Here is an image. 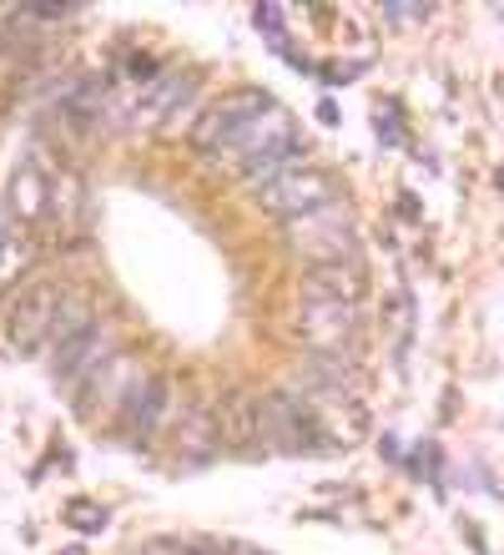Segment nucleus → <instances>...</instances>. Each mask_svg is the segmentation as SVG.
<instances>
[{"mask_svg":"<svg viewBox=\"0 0 504 555\" xmlns=\"http://www.w3.org/2000/svg\"><path fill=\"white\" fill-rule=\"evenodd\" d=\"M283 142H298V127H293V117L273 102L258 121H247L243 132L232 137V142L222 146L212 162H217V167H237V172H247V167H258V162L268 157V152H277Z\"/></svg>","mask_w":504,"mask_h":555,"instance_id":"obj_6","label":"nucleus"},{"mask_svg":"<svg viewBox=\"0 0 504 555\" xmlns=\"http://www.w3.org/2000/svg\"><path fill=\"white\" fill-rule=\"evenodd\" d=\"M66 298L61 283H26V288L11 298L5 308V338H11L15 353H36L41 344H51V328H56V308Z\"/></svg>","mask_w":504,"mask_h":555,"instance_id":"obj_5","label":"nucleus"},{"mask_svg":"<svg viewBox=\"0 0 504 555\" xmlns=\"http://www.w3.org/2000/svg\"><path fill=\"white\" fill-rule=\"evenodd\" d=\"M258 197L262 212H273V218H302V212H318V207H328L344 197V188H338V177L328 172V167H318V162H298L293 172H283L277 182H268L262 192H253Z\"/></svg>","mask_w":504,"mask_h":555,"instance_id":"obj_2","label":"nucleus"},{"mask_svg":"<svg viewBox=\"0 0 504 555\" xmlns=\"http://www.w3.org/2000/svg\"><path fill=\"white\" fill-rule=\"evenodd\" d=\"M302 293H313V298H338V304H363V298H369V268H363V258L302 268Z\"/></svg>","mask_w":504,"mask_h":555,"instance_id":"obj_10","label":"nucleus"},{"mask_svg":"<svg viewBox=\"0 0 504 555\" xmlns=\"http://www.w3.org/2000/svg\"><path fill=\"white\" fill-rule=\"evenodd\" d=\"M283 248H288L302 268L359 258V228H353V207H348V197L318 207V212H302V218H288L283 222Z\"/></svg>","mask_w":504,"mask_h":555,"instance_id":"obj_1","label":"nucleus"},{"mask_svg":"<svg viewBox=\"0 0 504 555\" xmlns=\"http://www.w3.org/2000/svg\"><path fill=\"white\" fill-rule=\"evenodd\" d=\"M46 218H56L66 237H76L81 228H87V188H81V177L76 172L51 177V212H46Z\"/></svg>","mask_w":504,"mask_h":555,"instance_id":"obj_14","label":"nucleus"},{"mask_svg":"<svg viewBox=\"0 0 504 555\" xmlns=\"http://www.w3.org/2000/svg\"><path fill=\"white\" fill-rule=\"evenodd\" d=\"M212 420H217V450L247 454L268 439L262 435V399L253 395V389H232V395L212 410Z\"/></svg>","mask_w":504,"mask_h":555,"instance_id":"obj_8","label":"nucleus"},{"mask_svg":"<svg viewBox=\"0 0 504 555\" xmlns=\"http://www.w3.org/2000/svg\"><path fill=\"white\" fill-rule=\"evenodd\" d=\"M142 379L146 374L131 353H112V359L87 379V395H76V414H81V420H96L101 410L121 414L127 410V399H131V389H137Z\"/></svg>","mask_w":504,"mask_h":555,"instance_id":"obj_7","label":"nucleus"},{"mask_svg":"<svg viewBox=\"0 0 504 555\" xmlns=\"http://www.w3.org/2000/svg\"><path fill=\"white\" fill-rule=\"evenodd\" d=\"M36 258H41L36 228H11V233H0V298H5V293H21L26 273L36 268Z\"/></svg>","mask_w":504,"mask_h":555,"instance_id":"obj_12","label":"nucleus"},{"mask_svg":"<svg viewBox=\"0 0 504 555\" xmlns=\"http://www.w3.org/2000/svg\"><path fill=\"white\" fill-rule=\"evenodd\" d=\"M11 207H15V218H21V228H30V222H41L51 212V177L30 157L11 177Z\"/></svg>","mask_w":504,"mask_h":555,"instance_id":"obj_13","label":"nucleus"},{"mask_svg":"<svg viewBox=\"0 0 504 555\" xmlns=\"http://www.w3.org/2000/svg\"><path fill=\"white\" fill-rule=\"evenodd\" d=\"M359 304H338V298H313L302 293L298 313H293V334L302 338L308 353H344L353 338H359Z\"/></svg>","mask_w":504,"mask_h":555,"instance_id":"obj_3","label":"nucleus"},{"mask_svg":"<svg viewBox=\"0 0 504 555\" xmlns=\"http://www.w3.org/2000/svg\"><path fill=\"white\" fill-rule=\"evenodd\" d=\"M237 555H268V551H237Z\"/></svg>","mask_w":504,"mask_h":555,"instance_id":"obj_18","label":"nucleus"},{"mask_svg":"<svg viewBox=\"0 0 504 555\" xmlns=\"http://www.w3.org/2000/svg\"><path fill=\"white\" fill-rule=\"evenodd\" d=\"M202 555H222V551H202Z\"/></svg>","mask_w":504,"mask_h":555,"instance_id":"obj_19","label":"nucleus"},{"mask_svg":"<svg viewBox=\"0 0 504 555\" xmlns=\"http://www.w3.org/2000/svg\"><path fill=\"white\" fill-rule=\"evenodd\" d=\"M87 328H96V304H91V293H66L56 308V328H51V349H61V344H72V338H81Z\"/></svg>","mask_w":504,"mask_h":555,"instance_id":"obj_15","label":"nucleus"},{"mask_svg":"<svg viewBox=\"0 0 504 555\" xmlns=\"http://www.w3.org/2000/svg\"><path fill=\"white\" fill-rule=\"evenodd\" d=\"M429 5H399V0H389V5H384V21H389V26H399V30H409V26H418V21H429Z\"/></svg>","mask_w":504,"mask_h":555,"instance_id":"obj_17","label":"nucleus"},{"mask_svg":"<svg viewBox=\"0 0 504 555\" xmlns=\"http://www.w3.org/2000/svg\"><path fill=\"white\" fill-rule=\"evenodd\" d=\"M192 87H197V76H167V81H157V91H152V96L137 106V121H161L177 102H182V96H188Z\"/></svg>","mask_w":504,"mask_h":555,"instance_id":"obj_16","label":"nucleus"},{"mask_svg":"<svg viewBox=\"0 0 504 555\" xmlns=\"http://www.w3.org/2000/svg\"><path fill=\"white\" fill-rule=\"evenodd\" d=\"M273 106V96L258 87H243V91H228V96H217L212 106H202L197 127H192V146H197L202 157H217L232 137L243 132L247 121H258L262 112Z\"/></svg>","mask_w":504,"mask_h":555,"instance_id":"obj_4","label":"nucleus"},{"mask_svg":"<svg viewBox=\"0 0 504 555\" xmlns=\"http://www.w3.org/2000/svg\"><path fill=\"white\" fill-rule=\"evenodd\" d=\"M112 338H106V328H87L81 338H72V344H61L56 359H51V374H56L61 384H87L91 374H96L106 359H112Z\"/></svg>","mask_w":504,"mask_h":555,"instance_id":"obj_9","label":"nucleus"},{"mask_svg":"<svg viewBox=\"0 0 504 555\" xmlns=\"http://www.w3.org/2000/svg\"><path fill=\"white\" fill-rule=\"evenodd\" d=\"M167 404H172V384H167V379H142L137 389H131L127 410L116 414V420H121V429H127L131 439H152L161 429Z\"/></svg>","mask_w":504,"mask_h":555,"instance_id":"obj_11","label":"nucleus"}]
</instances>
